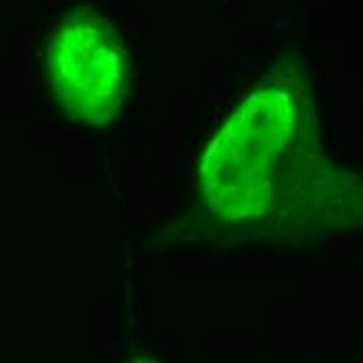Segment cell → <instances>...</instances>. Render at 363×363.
<instances>
[{"instance_id": "obj_1", "label": "cell", "mask_w": 363, "mask_h": 363, "mask_svg": "<svg viewBox=\"0 0 363 363\" xmlns=\"http://www.w3.org/2000/svg\"><path fill=\"white\" fill-rule=\"evenodd\" d=\"M324 157L309 82L286 73L257 84L207 145L199 165V203L219 223H267L332 216L351 201Z\"/></svg>"}, {"instance_id": "obj_2", "label": "cell", "mask_w": 363, "mask_h": 363, "mask_svg": "<svg viewBox=\"0 0 363 363\" xmlns=\"http://www.w3.org/2000/svg\"><path fill=\"white\" fill-rule=\"evenodd\" d=\"M44 67L57 103L84 125L111 123L130 92L128 48L94 9L72 11L52 26Z\"/></svg>"}, {"instance_id": "obj_3", "label": "cell", "mask_w": 363, "mask_h": 363, "mask_svg": "<svg viewBox=\"0 0 363 363\" xmlns=\"http://www.w3.org/2000/svg\"><path fill=\"white\" fill-rule=\"evenodd\" d=\"M128 363H157L152 357H148V355H134L132 359Z\"/></svg>"}]
</instances>
